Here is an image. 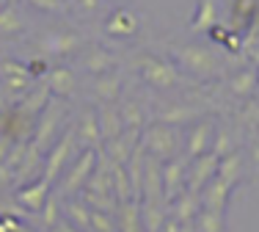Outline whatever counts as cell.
<instances>
[{
    "label": "cell",
    "mask_w": 259,
    "mask_h": 232,
    "mask_svg": "<svg viewBox=\"0 0 259 232\" xmlns=\"http://www.w3.org/2000/svg\"><path fill=\"white\" fill-rule=\"evenodd\" d=\"M182 169H185V161H177V163H168V166H165V174H163L165 202H174L177 188H180V182H182Z\"/></svg>",
    "instance_id": "8"
},
{
    "label": "cell",
    "mask_w": 259,
    "mask_h": 232,
    "mask_svg": "<svg viewBox=\"0 0 259 232\" xmlns=\"http://www.w3.org/2000/svg\"><path fill=\"white\" fill-rule=\"evenodd\" d=\"M6 177H9V169H6V166H0V182H6Z\"/></svg>",
    "instance_id": "23"
},
{
    "label": "cell",
    "mask_w": 259,
    "mask_h": 232,
    "mask_svg": "<svg viewBox=\"0 0 259 232\" xmlns=\"http://www.w3.org/2000/svg\"><path fill=\"white\" fill-rule=\"evenodd\" d=\"M102 136L108 138V141H113L116 136H121V122H119V116L116 113H105L102 116Z\"/></svg>",
    "instance_id": "14"
},
{
    "label": "cell",
    "mask_w": 259,
    "mask_h": 232,
    "mask_svg": "<svg viewBox=\"0 0 259 232\" xmlns=\"http://www.w3.org/2000/svg\"><path fill=\"white\" fill-rule=\"evenodd\" d=\"M207 141H209V125H201L199 130L193 133V136H190V146H188V152L193 158H199L201 152L207 149Z\"/></svg>",
    "instance_id": "13"
},
{
    "label": "cell",
    "mask_w": 259,
    "mask_h": 232,
    "mask_svg": "<svg viewBox=\"0 0 259 232\" xmlns=\"http://www.w3.org/2000/svg\"><path fill=\"white\" fill-rule=\"evenodd\" d=\"M9 232H33V229H28V227H22V224H17V227L9 229Z\"/></svg>",
    "instance_id": "24"
},
{
    "label": "cell",
    "mask_w": 259,
    "mask_h": 232,
    "mask_svg": "<svg viewBox=\"0 0 259 232\" xmlns=\"http://www.w3.org/2000/svg\"><path fill=\"white\" fill-rule=\"evenodd\" d=\"M133 136H135V130H133V133H121V136H116V138H113V141H108V149H110V155H113L116 166H121V163H124L127 158H130Z\"/></svg>",
    "instance_id": "9"
},
{
    "label": "cell",
    "mask_w": 259,
    "mask_h": 232,
    "mask_svg": "<svg viewBox=\"0 0 259 232\" xmlns=\"http://www.w3.org/2000/svg\"><path fill=\"white\" fill-rule=\"evenodd\" d=\"M196 210H199V199H196V194H193V191L182 194V197L174 202V218H177L180 224L196 221Z\"/></svg>",
    "instance_id": "7"
},
{
    "label": "cell",
    "mask_w": 259,
    "mask_h": 232,
    "mask_svg": "<svg viewBox=\"0 0 259 232\" xmlns=\"http://www.w3.org/2000/svg\"><path fill=\"white\" fill-rule=\"evenodd\" d=\"M113 185H116V197H119L121 202H127L130 199V180H127V174L121 166H113Z\"/></svg>",
    "instance_id": "15"
},
{
    "label": "cell",
    "mask_w": 259,
    "mask_h": 232,
    "mask_svg": "<svg viewBox=\"0 0 259 232\" xmlns=\"http://www.w3.org/2000/svg\"><path fill=\"white\" fill-rule=\"evenodd\" d=\"M72 141H75V133H66L64 138L58 141V146L53 149V155H50V161H47V174H45V180L47 182H53L55 177H58L61 172V166H64V161H66V155H69V149H72Z\"/></svg>",
    "instance_id": "4"
},
{
    "label": "cell",
    "mask_w": 259,
    "mask_h": 232,
    "mask_svg": "<svg viewBox=\"0 0 259 232\" xmlns=\"http://www.w3.org/2000/svg\"><path fill=\"white\" fill-rule=\"evenodd\" d=\"M229 191H232V182H229V180H224V177H215V180L209 182L207 194H204V205H207V210H224Z\"/></svg>",
    "instance_id": "6"
},
{
    "label": "cell",
    "mask_w": 259,
    "mask_h": 232,
    "mask_svg": "<svg viewBox=\"0 0 259 232\" xmlns=\"http://www.w3.org/2000/svg\"><path fill=\"white\" fill-rule=\"evenodd\" d=\"M144 227V221H141V207L135 202H124L121 207V232H141Z\"/></svg>",
    "instance_id": "10"
},
{
    "label": "cell",
    "mask_w": 259,
    "mask_h": 232,
    "mask_svg": "<svg viewBox=\"0 0 259 232\" xmlns=\"http://www.w3.org/2000/svg\"><path fill=\"white\" fill-rule=\"evenodd\" d=\"M240 172V158L237 155H226L224 163H218V177H224V180L234 182V177Z\"/></svg>",
    "instance_id": "16"
},
{
    "label": "cell",
    "mask_w": 259,
    "mask_h": 232,
    "mask_svg": "<svg viewBox=\"0 0 259 232\" xmlns=\"http://www.w3.org/2000/svg\"><path fill=\"white\" fill-rule=\"evenodd\" d=\"M174 146H177V136L165 127H155L149 133V149L155 158H171L174 155Z\"/></svg>",
    "instance_id": "3"
},
{
    "label": "cell",
    "mask_w": 259,
    "mask_h": 232,
    "mask_svg": "<svg viewBox=\"0 0 259 232\" xmlns=\"http://www.w3.org/2000/svg\"><path fill=\"white\" fill-rule=\"evenodd\" d=\"M80 133H83V141H85V138H89V141H94L97 136H102V133L97 130V122L91 119V116H89V119L83 122V130H80Z\"/></svg>",
    "instance_id": "21"
},
{
    "label": "cell",
    "mask_w": 259,
    "mask_h": 232,
    "mask_svg": "<svg viewBox=\"0 0 259 232\" xmlns=\"http://www.w3.org/2000/svg\"><path fill=\"white\" fill-rule=\"evenodd\" d=\"M91 227H94L97 232H113V221H110V213L91 210Z\"/></svg>",
    "instance_id": "17"
},
{
    "label": "cell",
    "mask_w": 259,
    "mask_h": 232,
    "mask_svg": "<svg viewBox=\"0 0 259 232\" xmlns=\"http://www.w3.org/2000/svg\"><path fill=\"white\" fill-rule=\"evenodd\" d=\"M91 169H94V152H85V155L77 161V166L69 172V177H66L64 194H75L80 185H85V182H89V177H91Z\"/></svg>",
    "instance_id": "2"
},
{
    "label": "cell",
    "mask_w": 259,
    "mask_h": 232,
    "mask_svg": "<svg viewBox=\"0 0 259 232\" xmlns=\"http://www.w3.org/2000/svg\"><path fill=\"white\" fill-rule=\"evenodd\" d=\"M66 216H69V221L75 224V227H83V229L91 227V210L83 202H72L66 207Z\"/></svg>",
    "instance_id": "12"
},
{
    "label": "cell",
    "mask_w": 259,
    "mask_h": 232,
    "mask_svg": "<svg viewBox=\"0 0 259 232\" xmlns=\"http://www.w3.org/2000/svg\"><path fill=\"white\" fill-rule=\"evenodd\" d=\"M53 89L66 94V91L72 89V75H69V72H55V75H53Z\"/></svg>",
    "instance_id": "20"
},
{
    "label": "cell",
    "mask_w": 259,
    "mask_h": 232,
    "mask_svg": "<svg viewBox=\"0 0 259 232\" xmlns=\"http://www.w3.org/2000/svg\"><path fill=\"white\" fill-rule=\"evenodd\" d=\"M47 188H50V182L41 180V182H33L30 188H22L20 194H17V202L25 205L28 210H41L47 202Z\"/></svg>",
    "instance_id": "5"
},
{
    "label": "cell",
    "mask_w": 259,
    "mask_h": 232,
    "mask_svg": "<svg viewBox=\"0 0 259 232\" xmlns=\"http://www.w3.org/2000/svg\"><path fill=\"white\" fill-rule=\"evenodd\" d=\"M61 218H58V202H55V199H50L47 197V202H45V224L47 227H55V224H58Z\"/></svg>",
    "instance_id": "19"
},
{
    "label": "cell",
    "mask_w": 259,
    "mask_h": 232,
    "mask_svg": "<svg viewBox=\"0 0 259 232\" xmlns=\"http://www.w3.org/2000/svg\"><path fill=\"white\" fill-rule=\"evenodd\" d=\"M53 232H77V229L72 227V221H64V218H61V221L53 227Z\"/></svg>",
    "instance_id": "22"
},
{
    "label": "cell",
    "mask_w": 259,
    "mask_h": 232,
    "mask_svg": "<svg viewBox=\"0 0 259 232\" xmlns=\"http://www.w3.org/2000/svg\"><path fill=\"white\" fill-rule=\"evenodd\" d=\"M55 119H58V111L50 108V111L45 113V125L39 127V141H47V138H50V133H53V127H55Z\"/></svg>",
    "instance_id": "18"
},
{
    "label": "cell",
    "mask_w": 259,
    "mask_h": 232,
    "mask_svg": "<svg viewBox=\"0 0 259 232\" xmlns=\"http://www.w3.org/2000/svg\"><path fill=\"white\" fill-rule=\"evenodd\" d=\"M199 232H221L224 229V216H221V210H207L199 216Z\"/></svg>",
    "instance_id": "11"
},
{
    "label": "cell",
    "mask_w": 259,
    "mask_h": 232,
    "mask_svg": "<svg viewBox=\"0 0 259 232\" xmlns=\"http://www.w3.org/2000/svg\"><path fill=\"white\" fill-rule=\"evenodd\" d=\"M215 174H218V158H215V155H199V158H196L193 172H190V188H188V191L196 194L209 180V177H215Z\"/></svg>",
    "instance_id": "1"
}]
</instances>
